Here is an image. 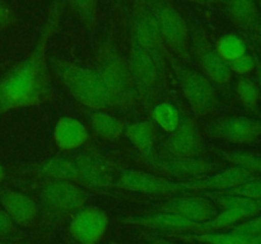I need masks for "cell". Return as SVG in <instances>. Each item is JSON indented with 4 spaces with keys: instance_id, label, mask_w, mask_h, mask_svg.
<instances>
[{
    "instance_id": "cell-1",
    "label": "cell",
    "mask_w": 261,
    "mask_h": 244,
    "mask_svg": "<svg viewBox=\"0 0 261 244\" xmlns=\"http://www.w3.org/2000/svg\"><path fill=\"white\" fill-rule=\"evenodd\" d=\"M65 0H54L32 51L0 78V114L40 106L54 96L47 46L60 25Z\"/></svg>"
},
{
    "instance_id": "cell-2",
    "label": "cell",
    "mask_w": 261,
    "mask_h": 244,
    "mask_svg": "<svg viewBox=\"0 0 261 244\" xmlns=\"http://www.w3.org/2000/svg\"><path fill=\"white\" fill-rule=\"evenodd\" d=\"M96 71L111 96L116 111H127L137 104L138 96L129 64L120 53L110 32L96 51Z\"/></svg>"
},
{
    "instance_id": "cell-3",
    "label": "cell",
    "mask_w": 261,
    "mask_h": 244,
    "mask_svg": "<svg viewBox=\"0 0 261 244\" xmlns=\"http://www.w3.org/2000/svg\"><path fill=\"white\" fill-rule=\"evenodd\" d=\"M48 68L81 104L94 111L115 109L109 90L96 69H88L59 57L48 58Z\"/></svg>"
},
{
    "instance_id": "cell-4",
    "label": "cell",
    "mask_w": 261,
    "mask_h": 244,
    "mask_svg": "<svg viewBox=\"0 0 261 244\" xmlns=\"http://www.w3.org/2000/svg\"><path fill=\"white\" fill-rule=\"evenodd\" d=\"M130 40L144 48L154 61L161 79L166 83L167 76V48L161 37L157 22L147 0H133L129 13Z\"/></svg>"
},
{
    "instance_id": "cell-5",
    "label": "cell",
    "mask_w": 261,
    "mask_h": 244,
    "mask_svg": "<svg viewBox=\"0 0 261 244\" xmlns=\"http://www.w3.org/2000/svg\"><path fill=\"white\" fill-rule=\"evenodd\" d=\"M167 63L175 71L178 84L189 106L196 116H208L218 107L213 83L200 71L190 68L167 50Z\"/></svg>"
},
{
    "instance_id": "cell-6",
    "label": "cell",
    "mask_w": 261,
    "mask_h": 244,
    "mask_svg": "<svg viewBox=\"0 0 261 244\" xmlns=\"http://www.w3.org/2000/svg\"><path fill=\"white\" fill-rule=\"evenodd\" d=\"M147 3L166 48L180 60L189 63L191 60L190 29L186 20L168 0H147Z\"/></svg>"
},
{
    "instance_id": "cell-7",
    "label": "cell",
    "mask_w": 261,
    "mask_h": 244,
    "mask_svg": "<svg viewBox=\"0 0 261 244\" xmlns=\"http://www.w3.org/2000/svg\"><path fill=\"white\" fill-rule=\"evenodd\" d=\"M127 64L138 99L142 101L147 111H150L157 104V98L165 84L161 79L157 66L149 53L132 40Z\"/></svg>"
},
{
    "instance_id": "cell-8",
    "label": "cell",
    "mask_w": 261,
    "mask_h": 244,
    "mask_svg": "<svg viewBox=\"0 0 261 244\" xmlns=\"http://www.w3.org/2000/svg\"><path fill=\"white\" fill-rule=\"evenodd\" d=\"M191 52L198 63L201 73L214 84L224 85L231 80L232 71L228 63L217 52L216 47L209 42L205 30L201 27L193 28L190 32Z\"/></svg>"
},
{
    "instance_id": "cell-9",
    "label": "cell",
    "mask_w": 261,
    "mask_h": 244,
    "mask_svg": "<svg viewBox=\"0 0 261 244\" xmlns=\"http://www.w3.org/2000/svg\"><path fill=\"white\" fill-rule=\"evenodd\" d=\"M88 196L86 188L66 180H46L41 188V201L45 208L58 215L78 211Z\"/></svg>"
},
{
    "instance_id": "cell-10",
    "label": "cell",
    "mask_w": 261,
    "mask_h": 244,
    "mask_svg": "<svg viewBox=\"0 0 261 244\" xmlns=\"http://www.w3.org/2000/svg\"><path fill=\"white\" fill-rule=\"evenodd\" d=\"M75 164L78 168L76 185L81 187L86 190H102L114 185V165L97 150H83L76 155Z\"/></svg>"
},
{
    "instance_id": "cell-11",
    "label": "cell",
    "mask_w": 261,
    "mask_h": 244,
    "mask_svg": "<svg viewBox=\"0 0 261 244\" xmlns=\"http://www.w3.org/2000/svg\"><path fill=\"white\" fill-rule=\"evenodd\" d=\"M112 187L147 195H168V193L186 192L182 180L176 182L161 175L140 172L135 169H122L115 179Z\"/></svg>"
},
{
    "instance_id": "cell-12",
    "label": "cell",
    "mask_w": 261,
    "mask_h": 244,
    "mask_svg": "<svg viewBox=\"0 0 261 244\" xmlns=\"http://www.w3.org/2000/svg\"><path fill=\"white\" fill-rule=\"evenodd\" d=\"M143 162L162 174L185 180L203 177L216 168L213 163L200 157H168L158 152L145 158Z\"/></svg>"
},
{
    "instance_id": "cell-13",
    "label": "cell",
    "mask_w": 261,
    "mask_h": 244,
    "mask_svg": "<svg viewBox=\"0 0 261 244\" xmlns=\"http://www.w3.org/2000/svg\"><path fill=\"white\" fill-rule=\"evenodd\" d=\"M170 136L162 147V155L168 157H200L204 152V142L195 119L182 114L177 129L168 134Z\"/></svg>"
},
{
    "instance_id": "cell-14",
    "label": "cell",
    "mask_w": 261,
    "mask_h": 244,
    "mask_svg": "<svg viewBox=\"0 0 261 244\" xmlns=\"http://www.w3.org/2000/svg\"><path fill=\"white\" fill-rule=\"evenodd\" d=\"M212 139L226 140L234 144H251L261 137V119L250 117H226L217 119L206 129Z\"/></svg>"
},
{
    "instance_id": "cell-15",
    "label": "cell",
    "mask_w": 261,
    "mask_h": 244,
    "mask_svg": "<svg viewBox=\"0 0 261 244\" xmlns=\"http://www.w3.org/2000/svg\"><path fill=\"white\" fill-rule=\"evenodd\" d=\"M109 228V216L102 208L88 207L71 220L69 231L79 244H98Z\"/></svg>"
},
{
    "instance_id": "cell-16",
    "label": "cell",
    "mask_w": 261,
    "mask_h": 244,
    "mask_svg": "<svg viewBox=\"0 0 261 244\" xmlns=\"http://www.w3.org/2000/svg\"><path fill=\"white\" fill-rule=\"evenodd\" d=\"M251 178H255L254 172L246 169V168L239 167V165H233V167L222 170L217 174L203 175V177L182 180V185L186 192L188 191H193V192H198V191H200V192H206V191L223 192V191L236 187V186L241 185V183L246 182Z\"/></svg>"
},
{
    "instance_id": "cell-17",
    "label": "cell",
    "mask_w": 261,
    "mask_h": 244,
    "mask_svg": "<svg viewBox=\"0 0 261 244\" xmlns=\"http://www.w3.org/2000/svg\"><path fill=\"white\" fill-rule=\"evenodd\" d=\"M158 208L160 211H167V212L182 216L195 223L196 225L209 220L218 214L211 201L201 196L194 195L173 197L163 202V205H161Z\"/></svg>"
},
{
    "instance_id": "cell-18",
    "label": "cell",
    "mask_w": 261,
    "mask_h": 244,
    "mask_svg": "<svg viewBox=\"0 0 261 244\" xmlns=\"http://www.w3.org/2000/svg\"><path fill=\"white\" fill-rule=\"evenodd\" d=\"M0 205L14 224L20 226L32 225L37 219V202L32 197L18 191H0Z\"/></svg>"
},
{
    "instance_id": "cell-19",
    "label": "cell",
    "mask_w": 261,
    "mask_h": 244,
    "mask_svg": "<svg viewBox=\"0 0 261 244\" xmlns=\"http://www.w3.org/2000/svg\"><path fill=\"white\" fill-rule=\"evenodd\" d=\"M120 221L127 224V225L144 226V228L168 231L172 234L191 231L196 226V224L193 221L180 215H176V214L167 212V211H160L154 215H145L140 216V218L120 219Z\"/></svg>"
},
{
    "instance_id": "cell-20",
    "label": "cell",
    "mask_w": 261,
    "mask_h": 244,
    "mask_svg": "<svg viewBox=\"0 0 261 244\" xmlns=\"http://www.w3.org/2000/svg\"><path fill=\"white\" fill-rule=\"evenodd\" d=\"M88 130L79 119L74 117H63L54 129V141L60 150L78 149L88 141Z\"/></svg>"
},
{
    "instance_id": "cell-21",
    "label": "cell",
    "mask_w": 261,
    "mask_h": 244,
    "mask_svg": "<svg viewBox=\"0 0 261 244\" xmlns=\"http://www.w3.org/2000/svg\"><path fill=\"white\" fill-rule=\"evenodd\" d=\"M32 173L46 180H66L76 183L78 168L75 160L65 157H53L32 168Z\"/></svg>"
},
{
    "instance_id": "cell-22",
    "label": "cell",
    "mask_w": 261,
    "mask_h": 244,
    "mask_svg": "<svg viewBox=\"0 0 261 244\" xmlns=\"http://www.w3.org/2000/svg\"><path fill=\"white\" fill-rule=\"evenodd\" d=\"M124 136H126L135 149L140 152L142 160L157 152L154 149L155 132L152 119L126 125Z\"/></svg>"
},
{
    "instance_id": "cell-23",
    "label": "cell",
    "mask_w": 261,
    "mask_h": 244,
    "mask_svg": "<svg viewBox=\"0 0 261 244\" xmlns=\"http://www.w3.org/2000/svg\"><path fill=\"white\" fill-rule=\"evenodd\" d=\"M89 125L94 134L102 140L114 142L124 136L126 124L105 111H94L88 116Z\"/></svg>"
},
{
    "instance_id": "cell-24",
    "label": "cell",
    "mask_w": 261,
    "mask_h": 244,
    "mask_svg": "<svg viewBox=\"0 0 261 244\" xmlns=\"http://www.w3.org/2000/svg\"><path fill=\"white\" fill-rule=\"evenodd\" d=\"M206 197L216 202L219 207H222V210L244 211L250 218H254L261 212V198H250L224 192L206 193Z\"/></svg>"
},
{
    "instance_id": "cell-25",
    "label": "cell",
    "mask_w": 261,
    "mask_h": 244,
    "mask_svg": "<svg viewBox=\"0 0 261 244\" xmlns=\"http://www.w3.org/2000/svg\"><path fill=\"white\" fill-rule=\"evenodd\" d=\"M227 10L236 24L254 29L259 25V10L256 0H227Z\"/></svg>"
},
{
    "instance_id": "cell-26",
    "label": "cell",
    "mask_w": 261,
    "mask_h": 244,
    "mask_svg": "<svg viewBox=\"0 0 261 244\" xmlns=\"http://www.w3.org/2000/svg\"><path fill=\"white\" fill-rule=\"evenodd\" d=\"M175 235V234H172ZM175 236H180L181 239L188 240H196L204 244H255L257 236L245 235V234L234 233H219V231H206V233H194V234H176Z\"/></svg>"
},
{
    "instance_id": "cell-27",
    "label": "cell",
    "mask_w": 261,
    "mask_h": 244,
    "mask_svg": "<svg viewBox=\"0 0 261 244\" xmlns=\"http://www.w3.org/2000/svg\"><path fill=\"white\" fill-rule=\"evenodd\" d=\"M249 219L251 218L246 212H244V211L223 210L221 214H217L216 216H213L209 220L198 224L191 230V233H206V231L222 230V229L237 225V224L249 220Z\"/></svg>"
},
{
    "instance_id": "cell-28",
    "label": "cell",
    "mask_w": 261,
    "mask_h": 244,
    "mask_svg": "<svg viewBox=\"0 0 261 244\" xmlns=\"http://www.w3.org/2000/svg\"><path fill=\"white\" fill-rule=\"evenodd\" d=\"M150 117H152L153 124H157L167 134H171L177 129L181 119L180 111L168 102L155 104L150 109Z\"/></svg>"
},
{
    "instance_id": "cell-29",
    "label": "cell",
    "mask_w": 261,
    "mask_h": 244,
    "mask_svg": "<svg viewBox=\"0 0 261 244\" xmlns=\"http://www.w3.org/2000/svg\"><path fill=\"white\" fill-rule=\"evenodd\" d=\"M73 14L87 30L93 32L98 18V0H65Z\"/></svg>"
},
{
    "instance_id": "cell-30",
    "label": "cell",
    "mask_w": 261,
    "mask_h": 244,
    "mask_svg": "<svg viewBox=\"0 0 261 244\" xmlns=\"http://www.w3.org/2000/svg\"><path fill=\"white\" fill-rule=\"evenodd\" d=\"M214 47L227 63H231L239 58L240 56L247 53V46L245 41L233 33H227L219 37Z\"/></svg>"
},
{
    "instance_id": "cell-31",
    "label": "cell",
    "mask_w": 261,
    "mask_h": 244,
    "mask_svg": "<svg viewBox=\"0 0 261 244\" xmlns=\"http://www.w3.org/2000/svg\"><path fill=\"white\" fill-rule=\"evenodd\" d=\"M217 151H218L219 157L232 163L233 165L246 168L254 173H261V155L250 154V152L245 151H224V150H217Z\"/></svg>"
},
{
    "instance_id": "cell-32",
    "label": "cell",
    "mask_w": 261,
    "mask_h": 244,
    "mask_svg": "<svg viewBox=\"0 0 261 244\" xmlns=\"http://www.w3.org/2000/svg\"><path fill=\"white\" fill-rule=\"evenodd\" d=\"M236 93L242 104H245L249 108L256 106L257 99H259V89L250 78L241 76L239 79L236 85Z\"/></svg>"
},
{
    "instance_id": "cell-33",
    "label": "cell",
    "mask_w": 261,
    "mask_h": 244,
    "mask_svg": "<svg viewBox=\"0 0 261 244\" xmlns=\"http://www.w3.org/2000/svg\"><path fill=\"white\" fill-rule=\"evenodd\" d=\"M224 193L236 196H245L250 198H261V178H251L233 188L223 191Z\"/></svg>"
},
{
    "instance_id": "cell-34",
    "label": "cell",
    "mask_w": 261,
    "mask_h": 244,
    "mask_svg": "<svg viewBox=\"0 0 261 244\" xmlns=\"http://www.w3.org/2000/svg\"><path fill=\"white\" fill-rule=\"evenodd\" d=\"M228 65L232 73H236L239 75L244 76L256 69V61H255V58L251 55L245 53V55L240 56L236 60L228 63Z\"/></svg>"
},
{
    "instance_id": "cell-35",
    "label": "cell",
    "mask_w": 261,
    "mask_h": 244,
    "mask_svg": "<svg viewBox=\"0 0 261 244\" xmlns=\"http://www.w3.org/2000/svg\"><path fill=\"white\" fill-rule=\"evenodd\" d=\"M232 231L250 236H261V215H256L246 221H242L239 225H234Z\"/></svg>"
},
{
    "instance_id": "cell-36",
    "label": "cell",
    "mask_w": 261,
    "mask_h": 244,
    "mask_svg": "<svg viewBox=\"0 0 261 244\" xmlns=\"http://www.w3.org/2000/svg\"><path fill=\"white\" fill-rule=\"evenodd\" d=\"M14 230V221L10 219V216L0 208V238L8 236Z\"/></svg>"
},
{
    "instance_id": "cell-37",
    "label": "cell",
    "mask_w": 261,
    "mask_h": 244,
    "mask_svg": "<svg viewBox=\"0 0 261 244\" xmlns=\"http://www.w3.org/2000/svg\"><path fill=\"white\" fill-rule=\"evenodd\" d=\"M12 22V12L9 8L0 0V29L8 27Z\"/></svg>"
},
{
    "instance_id": "cell-38",
    "label": "cell",
    "mask_w": 261,
    "mask_h": 244,
    "mask_svg": "<svg viewBox=\"0 0 261 244\" xmlns=\"http://www.w3.org/2000/svg\"><path fill=\"white\" fill-rule=\"evenodd\" d=\"M185 2L196 3V4H201V5H211V4H216V3H219V2H223V0H185Z\"/></svg>"
},
{
    "instance_id": "cell-39",
    "label": "cell",
    "mask_w": 261,
    "mask_h": 244,
    "mask_svg": "<svg viewBox=\"0 0 261 244\" xmlns=\"http://www.w3.org/2000/svg\"><path fill=\"white\" fill-rule=\"evenodd\" d=\"M148 244H175V243H172L171 240H167V239L158 238V239H152Z\"/></svg>"
},
{
    "instance_id": "cell-40",
    "label": "cell",
    "mask_w": 261,
    "mask_h": 244,
    "mask_svg": "<svg viewBox=\"0 0 261 244\" xmlns=\"http://www.w3.org/2000/svg\"><path fill=\"white\" fill-rule=\"evenodd\" d=\"M0 244H27L22 241H9V240H0Z\"/></svg>"
},
{
    "instance_id": "cell-41",
    "label": "cell",
    "mask_w": 261,
    "mask_h": 244,
    "mask_svg": "<svg viewBox=\"0 0 261 244\" xmlns=\"http://www.w3.org/2000/svg\"><path fill=\"white\" fill-rule=\"evenodd\" d=\"M5 177V172H4V168H3V165L0 164V183L3 182V179H4Z\"/></svg>"
},
{
    "instance_id": "cell-42",
    "label": "cell",
    "mask_w": 261,
    "mask_h": 244,
    "mask_svg": "<svg viewBox=\"0 0 261 244\" xmlns=\"http://www.w3.org/2000/svg\"><path fill=\"white\" fill-rule=\"evenodd\" d=\"M257 78H259V83H260V86H261V65L257 68Z\"/></svg>"
},
{
    "instance_id": "cell-43",
    "label": "cell",
    "mask_w": 261,
    "mask_h": 244,
    "mask_svg": "<svg viewBox=\"0 0 261 244\" xmlns=\"http://www.w3.org/2000/svg\"><path fill=\"white\" fill-rule=\"evenodd\" d=\"M255 244H261V236H257V240Z\"/></svg>"
},
{
    "instance_id": "cell-44",
    "label": "cell",
    "mask_w": 261,
    "mask_h": 244,
    "mask_svg": "<svg viewBox=\"0 0 261 244\" xmlns=\"http://www.w3.org/2000/svg\"><path fill=\"white\" fill-rule=\"evenodd\" d=\"M114 3L115 4H120V3H121V0H114Z\"/></svg>"
},
{
    "instance_id": "cell-45",
    "label": "cell",
    "mask_w": 261,
    "mask_h": 244,
    "mask_svg": "<svg viewBox=\"0 0 261 244\" xmlns=\"http://www.w3.org/2000/svg\"><path fill=\"white\" fill-rule=\"evenodd\" d=\"M114 244H126V243H114Z\"/></svg>"
},
{
    "instance_id": "cell-46",
    "label": "cell",
    "mask_w": 261,
    "mask_h": 244,
    "mask_svg": "<svg viewBox=\"0 0 261 244\" xmlns=\"http://www.w3.org/2000/svg\"><path fill=\"white\" fill-rule=\"evenodd\" d=\"M259 4H260V7H261V0H259Z\"/></svg>"
}]
</instances>
